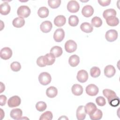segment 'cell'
<instances>
[{
  "mask_svg": "<svg viewBox=\"0 0 120 120\" xmlns=\"http://www.w3.org/2000/svg\"><path fill=\"white\" fill-rule=\"evenodd\" d=\"M80 62L79 57L75 54H74L70 56L68 60L69 64L72 67L77 66Z\"/></svg>",
  "mask_w": 120,
  "mask_h": 120,
  "instance_id": "obj_22",
  "label": "cell"
},
{
  "mask_svg": "<svg viewBox=\"0 0 120 120\" xmlns=\"http://www.w3.org/2000/svg\"><path fill=\"white\" fill-rule=\"evenodd\" d=\"M77 48V44L73 40H68L65 44V49L68 53H72L75 51Z\"/></svg>",
  "mask_w": 120,
  "mask_h": 120,
  "instance_id": "obj_3",
  "label": "cell"
},
{
  "mask_svg": "<svg viewBox=\"0 0 120 120\" xmlns=\"http://www.w3.org/2000/svg\"><path fill=\"white\" fill-rule=\"evenodd\" d=\"M43 56H39L37 60V64L40 67H44L46 66V65L45 64L44 62Z\"/></svg>",
  "mask_w": 120,
  "mask_h": 120,
  "instance_id": "obj_40",
  "label": "cell"
},
{
  "mask_svg": "<svg viewBox=\"0 0 120 120\" xmlns=\"http://www.w3.org/2000/svg\"><path fill=\"white\" fill-rule=\"evenodd\" d=\"M12 24L16 28H21L25 24V20L21 17H16L13 20Z\"/></svg>",
  "mask_w": 120,
  "mask_h": 120,
  "instance_id": "obj_26",
  "label": "cell"
},
{
  "mask_svg": "<svg viewBox=\"0 0 120 120\" xmlns=\"http://www.w3.org/2000/svg\"><path fill=\"white\" fill-rule=\"evenodd\" d=\"M38 14L40 18H46L49 15V10L46 7H42L38 9Z\"/></svg>",
  "mask_w": 120,
  "mask_h": 120,
  "instance_id": "obj_29",
  "label": "cell"
},
{
  "mask_svg": "<svg viewBox=\"0 0 120 120\" xmlns=\"http://www.w3.org/2000/svg\"><path fill=\"white\" fill-rule=\"evenodd\" d=\"M21 103V99L18 96H14L9 98L8 105L9 107H15L19 106Z\"/></svg>",
  "mask_w": 120,
  "mask_h": 120,
  "instance_id": "obj_7",
  "label": "cell"
},
{
  "mask_svg": "<svg viewBox=\"0 0 120 120\" xmlns=\"http://www.w3.org/2000/svg\"><path fill=\"white\" fill-rule=\"evenodd\" d=\"M86 113L90 115L93 113L97 109L96 105L92 102L88 103L84 106Z\"/></svg>",
  "mask_w": 120,
  "mask_h": 120,
  "instance_id": "obj_18",
  "label": "cell"
},
{
  "mask_svg": "<svg viewBox=\"0 0 120 120\" xmlns=\"http://www.w3.org/2000/svg\"><path fill=\"white\" fill-rule=\"evenodd\" d=\"M116 11L115 10L112 8H110V9H107L106 10H105L103 13V17L105 19H106L108 17L113 16H116Z\"/></svg>",
  "mask_w": 120,
  "mask_h": 120,
  "instance_id": "obj_30",
  "label": "cell"
},
{
  "mask_svg": "<svg viewBox=\"0 0 120 120\" xmlns=\"http://www.w3.org/2000/svg\"><path fill=\"white\" fill-rule=\"evenodd\" d=\"M43 60L46 65H52L55 61V57L51 53H47L43 56Z\"/></svg>",
  "mask_w": 120,
  "mask_h": 120,
  "instance_id": "obj_13",
  "label": "cell"
},
{
  "mask_svg": "<svg viewBox=\"0 0 120 120\" xmlns=\"http://www.w3.org/2000/svg\"><path fill=\"white\" fill-rule=\"evenodd\" d=\"M90 75L91 77L96 78L98 77L101 74V71L99 68L97 67H93L90 69Z\"/></svg>",
  "mask_w": 120,
  "mask_h": 120,
  "instance_id": "obj_31",
  "label": "cell"
},
{
  "mask_svg": "<svg viewBox=\"0 0 120 120\" xmlns=\"http://www.w3.org/2000/svg\"><path fill=\"white\" fill-rule=\"evenodd\" d=\"M47 107L46 104L43 101H39L36 105V108L39 112H43L45 111Z\"/></svg>",
  "mask_w": 120,
  "mask_h": 120,
  "instance_id": "obj_36",
  "label": "cell"
},
{
  "mask_svg": "<svg viewBox=\"0 0 120 120\" xmlns=\"http://www.w3.org/2000/svg\"><path fill=\"white\" fill-rule=\"evenodd\" d=\"M66 22V17L62 15L57 16L54 19V23L57 27L63 26Z\"/></svg>",
  "mask_w": 120,
  "mask_h": 120,
  "instance_id": "obj_17",
  "label": "cell"
},
{
  "mask_svg": "<svg viewBox=\"0 0 120 120\" xmlns=\"http://www.w3.org/2000/svg\"><path fill=\"white\" fill-rule=\"evenodd\" d=\"M79 23V19L76 15H71L68 18V24L72 27L76 26Z\"/></svg>",
  "mask_w": 120,
  "mask_h": 120,
  "instance_id": "obj_33",
  "label": "cell"
},
{
  "mask_svg": "<svg viewBox=\"0 0 120 120\" xmlns=\"http://www.w3.org/2000/svg\"><path fill=\"white\" fill-rule=\"evenodd\" d=\"M52 80V77L50 74L47 72H42L38 76V81L40 84L43 85L49 84Z\"/></svg>",
  "mask_w": 120,
  "mask_h": 120,
  "instance_id": "obj_1",
  "label": "cell"
},
{
  "mask_svg": "<svg viewBox=\"0 0 120 120\" xmlns=\"http://www.w3.org/2000/svg\"><path fill=\"white\" fill-rule=\"evenodd\" d=\"M11 8L7 2H4L0 5V13L4 15H7L10 11Z\"/></svg>",
  "mask_w": 120,
  "mask_h": 120,
  "instance_id": "obj_19",
  "label": "cell"
},
{
  "mask_svg": "<svg viewBox=\"0 0 120 120\" xmlns=\"http://www.w3.org/2000/svg\"><path fill=\"white\" fill-rule=\"evenodd\" d=\"M89 116L91 120H99L102 118L103 113L100 110L97 109L96 110L89 115Z\"/></svg>",
  "mask_w": 120,
  "mask_h": 120,
  "instance_id": "obj_28",
  "label": "cell"
},
{
  "mask_svg": "<svg viewBox=\"0 0 120 120\" xmlns=\"http://www.w3.org/2000/svg\"><path fill=\"white\" fill-rule=\"evenodd\" d=\"M30 9L29 7L27 6H21L17 10V15L22 18H27L30 14Z\"/></svg>",
  "mask_w": 120,
  "mask_h": 120,
  "instance_id": "obj_2",
  "label": "cell"
},
{
  "mask_svg": "<svg viewBox=\"0 0 120 120\" xmlns=\"http://www.w3.org/2000/svg\"><path fill=\"white\" fill-rule=\"evenodd\" d=\"M52 27V22L49 21H45L41 23L40 26L41 30L44 33H48L51 31Z\"/></svg>",
  "mask_w": 120,
  "mask_h": 120,
  "instance_id": "obj_11",
  "label": "cell"
},
{
  "mask_svg": "<svg viewBox=\"0 0 120 120\" xmlns=\"http://www.w3.org/2000/svg\"><path fill=\"white\" fill-rule=\"evenodd\" d=\"M53 115L51 111H46L42 114L39 118V120H51L52 119Z\"/></svg>",
  "mask_w": 120,
  "mask_h": 120,
  "instance_id": "obj_34",
  "label": "cell"
},
{
  "mask_svg": "<svg viewBox=\"0 0 120 120\" xmlns=\"http://www.w3.org/2000/svg\"><path fill=\"white\" fill-rule=\"evenodd\" d=\"M49 6L53 9L58 8L61 4L60 0H48Z\"/></svg>",
  "mask_w": 120,
  "mask_h": 120,
  "instance_id": "obj_35",
  "label": "cell"
},
{
  "mask_svg": "<svg viewBox=\"0 0 120 120\" xmlns=\"http://www.w3.org/2000/svg\"><path fill=\"white\" fill-rule=\"evenodd\" d=\"M116 73V70L115 68L111 65L106 66L104 69L105 75L109 78L112 77L115 75Z\"/></svg>",
  "mask_w": 120,
  "mask_h": 120,
  "instance_id": "obj_14",
  "label": "cell"
},
{
  "mask_svg": "<svg viewBox=\"0 0 120 120\" xmlns=\"http://www.w3.org/2000/svg\"><path fill=\"white\" fill-rule=\"evenodd\" d=\"M76 78L80 82L84 83L86 82L88 79V74L85 70H80L77 73Z\"/></svg>",
  "mask_w": 120,
  "mask_h": 120,
  "instance_id": "obj_10",
  "label": "cell"
},
{
  "mask_svg": "<svg viewBox=\"0 0 120 120\" xmlns=\"http://www.w3.org/2000/svg\"><path fill=\"white\" fill-rule=\"evenodd\" d=\"M72 93L75 96H80L82 94L83 88L82 87L78 84H74L71 88Z\"/></svg>",
  "mask_w": 120,
  "mask_h": 120,
  "instance_id": "obj_21",
  "label": "cell"
},
{
  "mask_svg": "<svg viewBox=\"0 0 120 120\" xmlns=\"http://www.w3.org/2000/svg\"><path fill=\"white\" fill-rule=\"evenodd\" d=\"M7 97L3 95H1L0 96V105L1 106L5 105L6 103Z\"/></svg>",
  "mask_w": 120,
  "mask_h": 120,
  "instance_id": "obj_42",
  "label": "cell"
},
{
  "mask_svg": "<svg viewBox=\"0 0 120 120\" xmlns=\"http://www.w3.org/2000/svg\"><path fill=\"white\" fill-rule=\"evenodd\" d=\"M108 103L111 106H112V107L118 106L120 104L119 98L118 96H117L116 97L113 98V99L108 101Z\"/></svg>",
  "mask_w": 120,
  "mask_h": 120,
  "instance_id": "obj_38",
  "label": "cell"
},
{
  "mask_svg": "<svg viewBox=\"0 0 120 120\" xmlns=\"http://www.w3.org/2000/svg\"><path fill=\"white\" fill-rule=\"evenodd\" d=\"M103 94L104 96L107 98L108 101H109L111 99L117 97L116 93L114 91L110 89H104L103 90Z\"/></svg>",
  "mask_w": 120,
  "mask_h": 120,
  "instance_id": "obj_20",
  "label": "cell"
},
{
  "mask_svg": "<svg viewBox=\"0 0 120 120\" xmlns=\"http://www.w3.org/2000/svg\"><path fill=\"white\" fill-rule=\"evenodd\" d=\"M65 37V32L62 28L57 29L53 34V39L57 42H61Z\"/></svg>",
  "mask_w": 120,
  "mask_h": 120,
  "instance_id": "obj_9",
  "label": "cell"
},
{
  "mask_svg": "<svg viewBox=\"0 0 120 120\" xmlns=\"http://www.w3.org/2000/svg\"><path fill=\"white\" fill-rule=\"evenodd\" d=\"M111 1L110 0H98V2L99 3V4L103 7H105V6L109 5L111 3Z\"/></svg>",
  "mask_w": 120,
  "mask_h": 120,
  "instance_id": "obj_41",
  "label": "cell"
},
{
  "mask_svg": "<svg viewBox=\"0 0 120 120\" xmlns=\"http://www.w3.org/2000/svg\"><path fill=\"white\" fill-rule=\"evenodd\" d=\"M94 9L90 5H86L84 6L82 10V15L86 17H89L92 15L94 13Z\"/></svg>",
  "mask_w": 120,
  "mask_h": 120,
  "instance_id": "obj_12",
  "label": "cell"
},
{
  "mask_svg": "<svg viewBox=\"0 0 120 120\" xmlns=\"http://www.w3.org/2000/svg\"><path fill=\"white\" fill-rule=\"evenodd\" d=\"M106 23L110 26L114 27L117 26L119 23V20L116 16H110L106 19Z\"/></svg>",
  "mask_w": 120,
  "mask_h": 120,
  "instance_id": "obj_24",
  "label": "cell"
},
{
  "mask_svg": "<svg viewBox=\"0 0 120 120\" xmlns=\"http://www.w3.org/2000/svg\"><path fill=\"white\" fill-rule=\"evenodd\" d=\"M105 38L106 40L108 42H113L116 40L118 38V32L115 30L111 29L106 31Z\"/></svg>",
  "mask_w": 120,
  "mask_h": 120,
  "instance_id": "obj_5",
  "label": "cell"
},
{
  "mask_svg": "<svg viewBox=\"0 0 120 120\" xmlns=\"http://www.w3.org/2000/svg\"><path fill=\"white\" fill-rule=\"evenodd\" d=\"M63 52L62 49L59 46H53L50 50V53L52 54L55 57L58 58L60 56Z\"/></svg>",
  "mask_w": 120,
  "mask_h": 120,
  "instance_id": "obj_27",
  "label": "cell"
},
{
  "mask_svg": "<svg viewBox=\"0 0 120 120\" xmlns=\"http://www.w3.org/2000/svg\"><path fill=\"white\" fill-rule=\"evenodd\" d=\"M10 68L12 71L14 72H18L21 69V65L19 62L14 61L11 64Z\"/></svg>",
  "mask_w": 120,
  "mask_h": 120,
  "instance_id": "obj_37",
  "label": "cell"
},
{
  "mask_svg": "<svg viewBox=\"0 0 120 120\" xmlns=\"http://www.w3.org/2000/svg\"><path fill=\"white\" fill-rule=\"evenodd\" d=\"M80 8V5L76 0H70L67 4L68 10L71 13H76Z\"/></svg>",
  "mask_w": 120,
  "mask_h": 120,
  "instance_id": "obj_4",
  "label": "cell"
},
{
  "mask_svg": "<svg viewBox=\"0 0 120 120\" xmlns=\"http://www.w3.org/2000/svg\"><path fill=\"white\" fill-rule=\"evenodd\" d=\"M80 29L82 31L87 33H90L93 30V28L91 24L87 22H84L82 23L80 25Z\"/></svg>",
  "mask_w": 120,
  "mask_h": 120,
  "instance_id": "obj_25",
  "label": "cell"
},
{
  "mask_svg": "<svg viewBox=\"0 0 120 120\" xmlns=\"http://www.w3.org/2000/svg\"><path fill=\"white\" fill-rule=\"evenodd\" d=\"M5 85L2 82H0V93H2L5 90Z\"/></svg>",
  "mask_w": 120,
  "mask_h": 120,
  "instance_id": "obj_43",
  "label": "cell"
},
{
  "mask_svg": "<svg viewBox=\"0 0 120 120\" xmlns=\"http://www.w3.org/2000/svg\"><path fill=\"white\" fill-rule=\"evenodd\" d=\"M96 102L97 104L100 106H103L106 104L105 98L102 96H99L96 99Z\"/></svg>",
  "mask_w": 120,
  "mask_h": 120,
  "instance_id": "obj_39",
  "label": "cell"
},
{
  "mask_svg": "<svg viewBox=\"0 0 120 120\" xmlns=\"http://www.w3.org/2000/svg\"><path fill=\"white\" fill-rule=\"evenodd\" d=\"M22 111L19 108H15L12 109L10 113V117L14 120H20L22 118Z\"/></svg>",
  "mask_w": 120,
  "mask_h": 120,
  "instance_id": "obj_16",
  "label": "cell"
},
{
  "mask_svg": "<svg viewBox=\"0 0 120 120\" xmlns=\"http://www.w3.org/2000/svg\"><path fill=\"white\" fill-rule=\"evenodd\" d=\"M99 91L98 86L94 84H90L86 88V93L90 96H95L97 95Z\"/></svg>",
  "mask_w": 120,
  "mask_h": 120,
  "instance_id": "obj_8",
  "label": "cell"
},
{
  "mask_svg": "<svg viewBox=\"0 0 120 120\" xmlns=\"http://www.w3.org/2000/svg\"><path fill=\"white\" fill-rule=\"evenodd\" d=\"M86 112L84 106L80 105L78 106L76 110V116L78 120H83L86 117Z\"/></svg>",
  "mask_w": 120,
  "mask_h": 120,
  "instance_id": "obj_15",
  "label": "cell"
},
{
  "mask_svg": "<svg viewBox=\"0 0 120 120\" xmlns=\"http://www.w3.org/2000/svg\"><path fill=\"white\" fill-rule=\"evenodd\" d=\"M12 56V51L8 47H5L2 48L0 51V58L4 60L10 59Z\"/></svg>",
  "mask_w": 120,
  "mask_h": 120,
  "instance_id": "obj_6",
  "label": "cell"
},
{
  "mask_svg": "<svg viewBox=\"0 0 120 120\" xmlns=\"http://www.w3.org/2000/svg\"><path fill=\"white\" fill-rule=\"evenodd\" d=\"M91 25L98 28L101 26L102 25V19L98 16H95L91 19Z\"/></svg>",
  "mask_w": 120,
  "mask_h": 120,
  "instance_id": "obj_32",
  "label": "cell"
},
{
  "mask_svg": "<svg viewBox=\"0 0 120 120\" xmlns=\"http://www.w3.org/2000/svg\"><path fill=\"white\" fill-rule=\"evenodd\" d=\"M58 94V90L57 88L53 86H50L46 89V96L50 98H53L55 97Z\"/></svg>",
  "mask_w": 120,
  "mask_h": 120,
  "instance_id": "obj_23",
  "label": "cell"
}]
</instances>
